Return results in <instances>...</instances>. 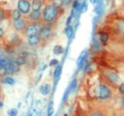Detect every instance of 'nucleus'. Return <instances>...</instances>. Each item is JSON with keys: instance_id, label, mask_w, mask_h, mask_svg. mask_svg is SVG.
Masks as SVG:
<instances>
[{"instance_id": "393cba45", "label": "nucleus", "mask_w": 124, "mask_h": 116, "mask_svg": "<svg viewBox=\"0 0 124 116\" xmlns=\"http://www.w3.org/2000/svg\"><path fill=\"white\" fill-rule=\"evenodd\" d=\"M89 116H105V115L100 111H93V112L90 113Z\"/></svg>"}, {"instance_id": "f8f14e48", "label": "nucleus", "mask_w": 124, "mask_h": 116, "mask_svg": "<svg viewBox=\"0 0 124 116\" xmlns=\"http://www.w3.org/2000/svg\"><path fill=\"white\" fill-rule=\"evenodd\" d=\"M86 57H87V52L86 51H83V53L78 58V68H81L82 67V65L85 63V60H86Z\"/></svg>"}, {"instance_id": "c756f323", "label": "nucleus", "mask_w": 124, "mask_h": 116, "mask_svg": "<svg viewBox=\"0 0 124 116\" xmlns=\"http://www.w3.org/2000/svg\"><path fill=\"white\" fill-rule=\"evenodd\" d=\"M71 2H72V0H62V5H64V6H68Z\"/></svg>"}, {"instance_id": "423d86ee", "label": "nucleus", "mask_w": 124, "mask_h": 116, "mask_svg": "<svg viewBox=\"0 0 124 116\" xmlns=\"http://www.w3.org/2000/svg\"><path fill=\"white\" fill-rule=\"evenodd\" d=\"M19 67L20 66H18L16 62H9L8 61L5 69H6L7 73H15V72H16L19 71Z\"/></svg>"}, {"instance_id": "1a4fd4ad", "label": "nucleus", "mask_w": 124, "mask_h": 116, "mask_svg": "<svg viewBox=\"0 0 124 116\" xmlns=\"http://www.w3.org/2000/svg\"><path fill=\"white\" fill-rule=\"evenodd\" d=\"M27 41H28V44L30 46H36L41 42V39L39 37V34H37V35H33V36L28 37L27 38Z\"/></svg>"}, {"instance_id": "20e7f679", "label": "nucleus", "mask_w": 124, "mask_h": 116, "mask_svg": "<svg viewBox=\"0 0 124 116\" xmlns=\"http://www.w3.org/2000/svg\"><path fill=\"white\" fill-rule=\"evenodd\" d=\"M39 37L41 40L46 41L47 39L50 38L51 36V28L49 26H44L39 30Z\"/></svg>"}, {"instance_id": "dca6fc26", "label": "nucleus", "mask_w": 124, "mask_h": 116, "mask_svg": "<svg viewBox=\"0 0 124 116\" xmlns=\"http://www.w3.org/2000/svg\"><path fill=\"white\" fill-rule=\"evenodd\" d=\"M53 53L56 54V55H59L61 53H63V47L59 44H56L54 47H53Z\"/></svg>"}, {"instance_id": "2f4dec72", "label": "nucleus", "mask_w": 124, "mask_h": 116, "mask_svg": "<svg viewBox=\"0 0 124 116\" xmlns=\"http://www.w3.org/2000/svg\"><path fill=\"white\" fill-rule=\"evenodd\" d=\"M78 5V0H75V2H74V4H73V7H74V9H77Z\"/></svg>"}, {"instance_id": "cd10ccee", "label": "nucleus", "mask_w": 124, "mask_h": 116, "mask_svg": "<svg viewBox=\"0 0 124 116\" xmlns=\"http://www.w3.org/2000/svg\"><path fill=\"white\" fill-rule=\"evenodd\" d=\"M118 91L120 92V94H122L124 96V83H121L118 87Z\"/></svg>"}, {"instance_id": "4468645a", "label": "nucleus", "mask_w": 124, "mask_h": 116, "mask_svg": "<svg viewBox=\"0 0 124 116\" xmlns=\"http://www.w3.org/2000/svg\"><path fill=\"white\" fill-rule=\"evenodd\" d=\"M29 16H30V18L32 20H38L40 18V16H41V13H40V11H33L30 14Z\"/></svg>"}, {"instance_id": "7ed1b4c3", "label": "nucleus", "mask_w": 124, "mask_h": 116, "mask_svg": "<svg viewBox=\"0 0 124 116\" xmlns=\"http://www.w3.org/2000/svg\"><path fill=\"white\" fill-rule=\"evenodd\" d=\"M31 9V4L28 0H18L17 2V10L23 14H29Z\"/></svg>"}, {"instance_id": "2eb2a0df", "label": "nucleus", "mask_w": 124, "mask_h": 116, "mask_svg": "<svg viewBox=\"0 0 124 116\" xmlns=\"http://www.w3.org/2000/svg\"><path fill=\"white\" fill-rule=\"evenodd\" d=\"M65 33H66V35H67L68 38H71V37L73 36V34H74V29H73V27L70 26V25H67V27H66V29H65Z\"/></svg>"}, {"instance_id": "4c0bfd02", "label": "nucleus", "mask_w": 124, "mask_h": 116, "mask_svg": "<svg viewBox=\"0 0 124 116\" xmlns=\"http://www.w3.org/2000/svg\"><path fill=\"white\" fill-rule=\"evenodd\" d=\"M2 106H3V103H2V102L0 101V107H2Z\"/></svg>"}, {"instance_id": "ddd939ff", "label": "nucleus", "mask_w": 124, "mask_h": 116, "mask_svg": "<svg viewBox=\"0 0 124 116\" xmlns=\"http://www.w3.org/2000/svg\"><path fill=\"white\" fill-rule=\"evenodd\" d=\"M21 14H21L17 9H15V10H13V11L11 12V17H12L13 20H16V19L20 18V17H21Z\"/></svg>"}, {"instance_id": "412c9836", "label": "nucleus", "mask_w": 124, "mask_h": 116, "mask_svg": "<svg viewBox=\"0 0 124 116\" xmlns=\"http://www.w3.org/2000/svg\"><path fill=\"white\" fill-rule=\"evenodd\" d=\"M77 87V79H73L72 82L70 83V86H69V91L70 92H73Z\"/></svg>"}, {"instance_id": "72a5a7b5", "label": "nucleus", "mask_w": 124, "mask_h": 116, "mask_svg": "<svg viewBox=\"0 0 124 116\" xmlns=\"http://www.w3.org/2000/svg\"><path fill=\"white\" fill-rule=\"evenodd\" d=\"M71 18H72V16L68 17V19H67V25H69V24H70V22H71Z\"/></svg>"}, {"instance_id": "6ab92c4d", "label": "nucleus", "mask_w": 124, "mask_h": 116, "mask_svg": "<svg viewBox=\"0 0 124 116\" xmlns=\"http://www.w3.org/2000/svg\"><path fill=\"white\" fill-rule=\"evenodd\" d=\"M18 66H21V65H23V64H25L26 63V60H25V58L24 57H22V56H20V57H17L16 59V61H15Z\"/></svg>"}, {"instance_id": "f257e3e1", "label": "nucleus", "mask_w": 124, "mask_h": 116, "mask_svg": "<svg viewBox=\"0 0 124 116\" xmlns=\"http://www.w3.org/2000/svg\"><path fill=\"white\" fill-rule=\"evenodd\" d=\"M57 8L53 5H47L44 11H43V18L46 22H51L53 21L57 16Z\"/></svg>"}, {"instance_id": "aec40b11", "label": "nucleus", "mask_w": 124, "mask_h": 116, "mask_svg": "<svg viewBox=\"0 0 124 116\" xmlns=\"http://www.w3.org/2000/svg\"><path fill=\"white\" fill-rule=\"evenodd\" d=\"M60 73H61V66L59 65V66H57L56 69L54 70V72H53V76H54V78H58L59 75H60Z\"/></svg>"}, {"instance_id": "b1692460", "label": "nucleus", "mask_w": 124, "mask_h": 116, "mask_svg": "<svg viewBox=\"0 0 124 116\" xmlns=\"http://www.w3.org/2000/svg\"><path fill=\"white\" fill-rule=\"evenodd\" d=\"M52 5L58 9V8H60L62 6V0H53V4Z\"/></svg>"}, {"instance_id": "7c9ffc66", "label": "nucleus", "mask_w": 124, "mask_h": 116, "mask_svg": "<svg viewBox=\"0 0 124 116\" xmlns=\"http://www.w3.org/2000/svg\"><path fill=\"white\" fill-rule=\"evenodd\" d=\"M3 36H4V30H3V28L0 26V40L3 38Z\"/></svg>"}, {"instance_id": "5701e85b", "label": "nucleus", "mask_w": 124, "mask_h": 116, "mask_svg": "<svg viewBox=\"0 0 124 116\" xmlns=\"http://www.w3.org/2000/svg\"><path fill=\"white\" fill-rule=\"evenodd\" d=\"M118 30L120 31V32H122V33H124V20H120L119 22H118Z\"/></svg>"}, {"instance_id": "a878e982", "label": "nucleus", "mask_w": 124, "mask_h": 116, "mask_svg": "<svg viewBox=\"0 0 124 116\" xmlns=\"http://www.w3.org/2000/svg\"><path fill=\"white\" fill-rule=\"evenodd\" d=\"M7 63H8V61H7L6 59H1V58H0V67L5 68L6 65H7Z\"/></svg>"}, {"instance_id": "c85d7f7f", "label": "nucleus", "mask_w": 124, "mask_h": 116, "mask_svg": "<svg viewBox=\"0 0 124 116\" xmlns=\"http://www.w3.org/2000/svg\"><path fill=\"white\" fill-rule=\"evenodd\" d=\"M69 93H70V91H69V88L66 90V92H65V94H64V97H63V102H65L66 100H67V98H68V96H69Z\"/></svg>"}, {"instance_id": "4be33fe9", "label": "nucleus", "mask_w": 124, "mask_h": 116, "mask_svg": "<svg viewBox=\"0 0 124 116\" xmlns=\"http://www.w3.org/2000/svg\"><path fill=\"white\" fill-rule=\"evenodd\" d=\"M8 115L9 116H16L17 115V110L16 108H11L8 110Z\"/></svg>"}, {"instance_id": "bb28decb", "label": "nucleus", "mask_w": 124, "mask_h": 116, "mask_svg": "<svg viewBox=\"0 0 124 116\" xmlns=\"http://www.w3.org/2000/svg\"><path fill=\"white\" fill-rule=\"evenodd\" d=\"M56 65H58V60L57 59H52L49 62V66L50 67H53V66H56Z\"/></svg>"}, {"instance_id": "0eeeda50", "label": "nucleus", "mask_w": 124, "mask_h": 116, "mask_svg": "<svg viewBox=\"0 0 124 116\" xmlns=\"http://www.w3.org/2000/svg\"><path fill=\"white\" fill-rule=\"evenodd\" d=\"M14 28L16 30V31H21V30H23L24 28H25V26H26V22H25V20L23 19V18H18V19H16V20H14Z\"/></svg>"}, {"instance_id": "e433bc0d", "label": "nucleus", "mask_w": 124, "mask_h": 116, "mask_svg": "<svg viewBox=\"0 0 124 116\" xmlns=\"http://www.w3.org/2000/svg\"><path fill=\"white\" fill-rule=\"evenodd\" d=\"M121 103H122V105L124 106V97H123V99H122V101H121Z\"/></svg>"}, {"instance_id": "9b49d317", "label": "nucleus", "mask_w": 124, "mask_h": 116, "mask_svg": "<svg viewBox=\"0 0 124 116\" xmlns=\"http://www.w3.org/2000/svg\"><path fill=\"white\" fill-rule=\"evenodd\" d=\"M43 6V1L42 0H33L31 4L32 11H40Z\"/></svg>"}, {"instance_id": "a211bd4d", "label": "nucleus", "mask_w": 124, "mask_h": 116, "mask_svg": "<svg viewBox=\"0 0 124 116\" xmlns=\"http://www.w3.org/2000/svg\"><path fill=\"white\" fill-rule=\"evenodd\" d=\"M3 82L6 83V84H9V85H14L15 82H16V80L14 78L10 77V76H6V77L3 78Z\"/></svg>"}, {"instance_id": "473e14b6", "label": "nucleus", "mask_w": 124, "mask_h": 116, "mask_svg": "<svg viewBox=\"0 0 124 116\" xmlns=\"http://www.w3.org/2000/svg\"><path fill=\"white\" fill-rule=\"evenodd\" d=\"M52 114H53V109H52V108H51V109H48V110H47V115H46V116H51Z\"/></svg>"}, {"instance_id": "6e6552de", "label": "nucleus", "mask_w": 124, "mask_h": 116, "mask_svg": "<svg viewBox=\"0 0 124 116\" xmlns=\"http://www.w3.org/2000/svg\"><path fill=\"white\" fill-rule=\"evenodd\" d=\"M106 74H107L108 79L110 82H112V83H118L119 82V76H118V74L116 72H114L112 71H107Z\"/></svg>"}, {"instance_id": "f704fd0d", "label": "nucleus", "mask_w": 124, "mask_h": 116, "mask_svg": "<svg viewBox=\"0 0 124 116\" xmlns=\"http://www.w3.org/2000/svg\"><path fill=\"white\" fill-rule=\"evenodd\" d=\"M52 104H53V102H49V104H48V109H51V108H52Z\"/></svg>"}, {"instance_id": "f3484780", "label": "nucleus", "mask_w": 124, "mask_h": 116, "mask_svg": "<svg viewBox=\"0 0 124 116\" xmlns=\"http://www.w3.org/2000/svg\"><path fill=\"white\" fill-rule=\"evenodd\" d=\"M100 41L103 44H107V42L108 41V35L107 33H104V32L101 33L100 34Z\"/></svg>"}, {"instance_id": "f03ea898", "label": "nucleus", "mask_w": 124, "mask_h": 116, "mask_svg": "<svg viewBox=\"0 0 124 116\" xmlns=\"http://www.w3.org/2000/svg\"><path fill=\"white\" fill-rule=\"evenodd\" d=\"M111 96V92L109 90V88L104 84L99 85L98 90H97V95L96 98L100 99V100H107L108 98H110Z\"/></svg>"}, {"instance_id": "c9c22d12", "label": "nucleus", "mask_w": 124, "mask_h": 116, "mask_svg": "<svg viewBox=\"0 0 124 116\" xmlns=\"http://www.w3.org/2000/svg\"><path fill=\"white\" fill-rule=\"evenodd\" d=\"M89 1H90V3H92V4H95L98 0H89Z\"/></svg>"}, {"instance_id": "9d476101", "label": "nucleus", "mask_w": 124, "mask_h": 116, "mask_svg": "<svg viewBox=\"0 0 124 116\" xmlns=\"http://www.w3.org/2000/svg\"><path fill=\"white\" fill-rule=\"evenodd\" d=\"M49 92H50V85H49V84L45 83V84L41 85V87H40V93H41L42 95L46 96V95L49 94Z\"/></svg>"}, {"instance_id": "39448f33", "label": "nucleus", "mask_w": 124, "mask_h": 116, "mask_svg": "<svg viewBox=\"0 0 124 116\" xmlns=\"http://www.w3.org/2000/svg\"><path fill=\"white\" fill-rule=\"evenodd\" d=\"M38 33H39V27L36 24H29L24 28V34L27 38L33 35H37Z\"/></svg>"}]
</instances>
